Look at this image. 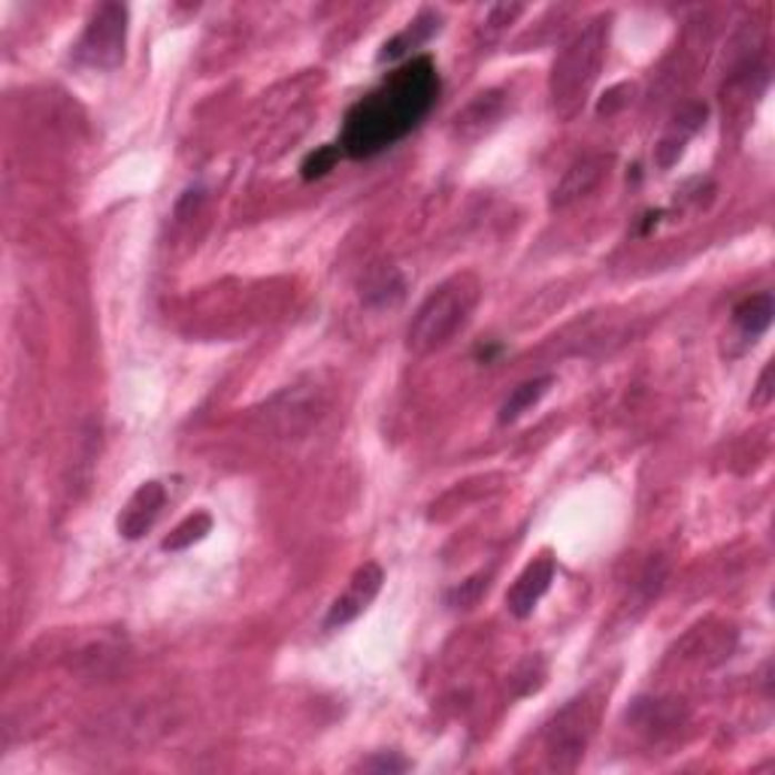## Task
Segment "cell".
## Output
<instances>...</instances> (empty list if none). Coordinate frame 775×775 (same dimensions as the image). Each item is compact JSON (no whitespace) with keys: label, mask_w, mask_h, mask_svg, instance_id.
<instances>
[{"label":"cell","mask_w":775,"mask_h":775,"mask_svg":"<svg viewBox=\"0 0 775 775\" xmlns=\"http://www.w3.org/2000/svg\"><path fill=\"white\" fill-rule=\"evenodd\" d=\"M482 587H487V582H482V578H470V582H464L457 591L449 594V603H452V606H470V603H476Z\"/></svg>","instance_id":"14"},{"label":"cell","mask_w":775,"mask_h":775,"mask_svg":"<svg viewBox=\"0 0 775 775\" xmlns=\"http://www.w3.org/2000/svg\"><path fill=\"white\" fill-rule=\"evenodd\" d=\"M554 582V561L552 557H536L533 564L524 566L512 587L506 591V610L515 615V618H531L533 610L540 606V600L545 597V591L552 587Z\"/></svg>","instance_id":"7"},{"label":"cell","mask_w":775,"mask_h":775,"mask_svg":"<svg viewBox=\"0 0 775 775\" xmlns=\"http://www.w3.org/2000/svg\"><path fill=\"white\" fill-rule=\"evenodd\" d=\"M358 769H364V773H403V769H410V764H406L403 757H397V754L382 752L376 754V757L364 761Z\"/></svg>","instance_id":"13"},{"label":"cell","mask_w":775,"mask_h":775,"mask_svg":"<svg viewBox=\"0 0 775 775\" xmlns=\"http://www.w3.org/2000/svg\"><path fill=\"white\" fill-rule=\"evenodd\" d=\"M210 531H212L210 512H194V515H189V519L182 521L179 527H173V533H170L164 543H161V548H164V552H182V548L200 543V540H203Z\"/></svg>","instance_id":"11"},{"label":"cell","mask_w":775,"mask_h":775,"mask_svg":"<svg viewBox=\"0 0 775 775\" xmlns=\"http://www.w3.org/2000/svg\"><path fill=\"white\" fill-rule=\"evenodd\" d=\"M479 303V282L473 276L445 279L440 289H433L427 300L421 303L410 331H406V345L415 355H431L443 349L454 333L461 331L466 319L473 315Z\"/></svg>","instance_id":"2"},{"label":"cell","mask_w":775,"mask_h":775,"mask_svg":"<svg viewBox=\"0 0 775 775\" xmlns=\"http://www.w3.org/2000/svg\"><path fill=\"white\" fill-rule=\"evenodd\" d=\"M382 582H385V573L379 564H364L358 570L349 587H345L340 597L333 600L331 612L324 618V631H336V627H345L349 621H355L361 612L376 600V594L382 591Z\"/></svg>","instance_id":"5"},{"label":"cell","mask_w":775,"mask_h":775,"mask_svg":"<svg viewBox=\"0 0 775 775\" xmlns=\"http://www.w3.org/2000/svg\"><path fill=\"white\" fill-rule=\"evenodd\" d=\"M436 94L440 77L433 58H410L345 112L340 149L349 158H373L385 152L424 122Z\"/></svg>","instance_id":"1"},{"label":"cell","mask_w":775,"mask_h":775,"mask_svg":"<svg viewBox=\"0 0 775 775\" xmlns=\"http://www.w3.org/2000/svg\"><path fill=\"white\" fill-rule=\"evenodd\" d=\"M124 40H128V10L122 3H103L85 24V31L73 46V61L91 70H112L122 64Z\"/></svg>","instance_id":"4"},{"label":"cell","mask_w":775,"mask_h":775,"mask_svg":"<svg viewBox=\"0 0 775 775\" xmlns=\"http://www.w3.org/2000/svg\"><path fill=\"white\" fill-rule=\"evenodd\" d=\"M340 155H343V149H340V143L333 145H322L319 152H312L306 161H303V179H322L324 173H331L333 167H336V161H340Z\"/></svg>","instance_id":"12"},{"label":"cell","mask_w":775,"mask_h":775,"mask_svg":"<svg viewBox=\"0 0 775 775\" xmlns=\"http://www.w3.org/2000/svg\"><path fill=\"white\" fill-rule=\"evenodd\" d=\"M603 56H606V19L591 22L564 46L552 70V103L561 119L576 115L591 82L597 79Z\"/></svg>","instance_id":"3"},{"label":"cell","mask_w":775,"mask_h":775,"mask_svg":"<svg viewBox=\"0 0 775 775\" xmlns=\"http://www.w3.org/2000/svg\"><path fill=\"white\" fill-rule=\"evenodd\" d=\"M167 503V487L161 482H143V485L133 491L128 503L119 512V521L115 527L122 533L124 540H140L145 531H152V524L158 521L161 510Z\"/></svg>","instance_id":"6"},{"label":"cell","mask_w":775,"mask_h":775,"mask_svg":"<svg viewBox=\"0 0 775 775\" xmlns=\"http://www.w3.org/2000/svg\"><path fill=\"white\" fill-rule=\"evenodd\" d=\"M603 167H606L603 158H585L582 164L573 167V170L564 177V182L554 189V198H552L554 207H566V203H573V200H578L582 194H587V191L597 185Z\"/></svg>","instance_id":"9"},{"label":"cell","mask_w":775,"mask_h":775,"mask_svg":"<svg viewBox=\"0 0 775 775\" xmlns=\"http://www.w3.org/2000/svg\"><path fill=\"white\" fill-rule=\"evenodd\" d=\"M769 379H773V364H766V370H764V376H761V391L754 394V406H766L769 400H773V387H769Z\"/></svg>","instance_id":"15"},{"label":"cell","mask_w":775,"mask_h":775,"mask_svg":"<svg viewBox=\"0 0 775 775\" xmlns=\"http://www.w3.org/2000/svg\"><path fill=\"white\" fill-rule=\"evenodd\" d=\"M552 376H540L531 379V382H521L519 387H512V394L503 400V406H500V421L510 424V421L521 419L524 412L531 410V406H536V403L545 397V391L552 387Z\"/></svg>","instance_id":"10"},{"label":"cell","mask_w":775,"mask_h":775,"mask_svg":"<svg viewBox=\"0 0 775 775\" xmlns=\"http://www.w3.org/2000/svg\"><path fill=\"white\" fill-rule=\"evenodd\" d=\"M775 303L769 291H761L754 298H745L736 310H733V328L743 336V343H757V336H764V331L773 324Z\"/></svg>","instance_id":"8"}]
</instances>
